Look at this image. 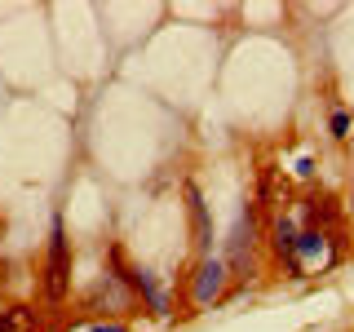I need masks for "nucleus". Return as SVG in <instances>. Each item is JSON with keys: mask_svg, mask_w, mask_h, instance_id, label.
<instances>
[{"mask_svg": "<svg viewBox=\"0 0 354 332\" xmlns=\"http://www.w3.org/2000/svg\"><path fill=\"white\" fill-rule=\"evenodd\" d=\"M71 297V239H66L62 217L49 226V257H44V302L62 306Z\"/></svg>", "mask_w": 354, "mask_h": 332, "instance_id": "nucleus-1", "label": "nucleus"}, {"mask_svg": "<svg viewBox=\"0 0 354 332\" xmlns=\"http://www.w3.org/2000/svg\"><path fill=\"white\" fill-rule=\"evenodd\" d=\"M328 129H332V138H337V142H346V138H350V129H354V120H350V111H332V120H328Z\"/></svg>", "mask_w": 354, "mask_h": 332, "instance_id": "nucleus-9", "label": "nucleus"}, {"mask_svg": "<svg viewBox=\"0 0 354 332\" xmlns=\"http://www.w3.org/2000/svg\"><path fill=\"white\" fill-rule=\"evenodd\" d=\"M324 248H328V230H301L297 235V261H315V257H324Z\"/></svg>", "mask_w": 354, "mask_h": 332, "instance_id": "nucleus-8", "label": "nucleus"}, {"mask_svg": "<svg viewBox=\"0 0 354 332\" xmlns=\"http://www.w3.org/2000/svg\"><path fill=\"white\" fill-rule=\"evenodd\" d=\"M230 293V266L226 257H199L195 275H191V302L195 306H213Z\"/></svg>", "mask_w": 354, "mask_h": 332, "instance_id": "nucleus-2", "label": "nucleus"}, {"mask_svg": "<svg viewBox=\"0 0 354 332\" xmlns=\"http://www.w3.org/2000/svg\"><path fill=\"white\" fill-rule=\"evenodd\" d=\"M88 332H129L124 324H88Z\"/></svg>", "mask_w": 354, "mask_h": 332, "instance_id": "nucleus-10", "label": "nucleus"}, {"mask_svg": "<svg viewBox=\"0 0 354 332\" xmlns=\"http://www.w3.org/2000/svg\"><path fill=\"white\" fill-rule=\"evenodd\" d=\"M84 310L88 315H124V310H133V288L120 279V275H102L93 288L84 293Z\"/></svg>", "mask_w": 354, "mask_h": 332, "instance_id": "nucleus-3", "label": "nucleus"}, {"mask_svg": "<svg viewBox=\"0 0 354 332\" xmlns=\"http://www.w3.org/2000/svg\"><path fill=\"white\" fill-rule=\"evenodd\" d=\"M306 217H310V226L306 230H324V226H337V199H332V195H324V191H319V195H306Z\"/></svg>", "mask_w": 354, "mask_h": 332, "instance_id": "nucleus-6", "label": "nucleus"}, {"mask_svg": "<svg viewBox=\"0 0 354 332\" xmlns=\"http://www.w3.org/2000/svg\"><path fill=\"white\" fill-rule=\"evenodd\" d=\"M182 195H186V213H191V226H195V248L204 252V257H213V221H208V204H204V195H199V186H195V182H186V186H182Z\"/></svg>", "mask_w": 354, "mask_h": 332, "instance_id": "nucleus-5", "label": "nucleus"}, {"mask_svg": "<svg viewBox=\"0 0 354 332\" xmlns=\"http://www.w3.org/2000/svg\"><path fill=\"white\" fill-rule=\"evenodd\" d=\"M0 332H40L36 310H31V306H22V302L5 306V310H0Z\"/></svg>", "mask_w": 354, "mask_h": 332, "instance_id": "nucleus-7", "label": "nucleus"}, {"mask_svg": "<svg viewBox=\"0 0 354 332\" xmlns=\"http://www.w3.org/2000/svg\"><path fill=\"white\" fill-rule=\"evenodd\" d=\"M297 235H301V230H297V221L292 217H274V226H270V248H274V257L279 261H288V275H292V279H301L306 275V266L297 261Z\"/></svg>", "mask_w": 354, "mask_h": 332, "instance_id": "nucleus-4", "label": "nucleus"}]
</instances>
